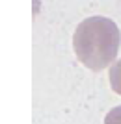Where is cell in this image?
<instances>
[{"instance_id": "6da1fadb", "label": "cell", "mask_w": 121, "mask_h": 124, "mask_svg": "<svg viewBox=\"0 0 121 124\" xmlns=\"http://www.w3.org/2000/svg\"><path fill=\"white\" fill-rule=\"evenodd\" d=\"M121 45V31L108 17H88L80 22L73 35L74 56L90 70H104L116 63Z\"/></svg>"}, {"instance_id": "3957f363", "label": "cell", "mask_w": 121, "mask_h": 124, "mask_svg": "<svg viewBox=\"0 0 121 124\" xmlns=\"http://www.w3.org/2000/svg\"><path fill=\"white\" fill-rule=\"evenodd\" d=\"M104 124H121V106L110 109L104 117Z\"/></svg>"}, {"instance_id": "7a4b0ae2", "label": "cell", "mask_w": 121, "mask_h": 124, "mask_svg": "<svg viewBox=\"0 0 121 124\" xmlns=\"http://www.w3.org/2000/svg\"><path fill=\"white\" fill-rule=\"evenodd\" d=\"M108 80H110V87L114 89V93L121 96V59H117V61L110 67Z\"/></svg>"}]
</instances>
